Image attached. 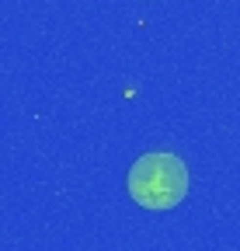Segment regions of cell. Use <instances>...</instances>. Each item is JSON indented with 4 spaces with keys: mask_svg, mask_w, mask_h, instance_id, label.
<instances>
[{
    "mask_svg": "<svg viewBox=\"0 0 240 251\" xmlns=\"http://www.w3.org/2000/svg\"><path fill=\"white\" fill-rule=\"evenodd\" d=\"M192 188V175L185 161L171 150H150L139 153L132 168L126 171V192L139 209L150 213H167L185 202Z\"/></svg>",
    "mask_w": 240,
    "mask_h": 251,
    "instance_id": "6da1fadb",
    "label": "cell"
}]
</instances>
